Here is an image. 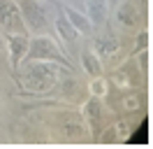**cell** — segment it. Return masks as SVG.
<instances>
[{
    "label": "cell",
    "instance_id": "obj_1",
    "mask_svg": "<svg viewBox=\"0 0 153 149\" xmlns=\"http://www.w3.org/2000/svg\"><path fill=\"white\" fill-rule=\"evenodd\" d=\"M67 72H74V70L60 63H53V61H23L16 68L21 89L26 93H35V96L51 93L58 86L60 77Z\"/></svg>",
    "mask_w": 153,
    "mask_h": 149
},
{
    "label": "cell",
    "instance_id": "obj_2",
    "mask_svg": "<svg viewBox=\"0 0 153 149\" xmlns=\"http://www.w3.org/2000/svg\"><path fill=\"white\" fill-rule=\"evenodd\" d=\"M23 61H53L65 68H72V61L67 58L63 44L49 33H35L28 40V51Z\"/></svg>",
    "mask_w": 153,
    "mask_h": 149
},
{
    "label": "cell",
    "instance_id": "obj_3",
    "mask_svg": "<svg viewBox=\"0 0 153 149\" xmlns=\"http://www.w3.org/2000/svg\"><path fill=\"white\" fill-rule=\"evenodd\" d=\"M21 12V19L26 23V30L30 35L35 33H47V28L53 26L51 19V7L47 0H16Z\"/></svg>",
    "mask_w": 153,
    "mask_h": 149
},
{
    "label": "cell",
    "instance_id": "obj_4",
    "mask_svg": "<svg viewBox=\"0 0 153 149\" xmlns=\"http://www.w3.org/2000/svg\"><path fill=\"white\" fill-rule=\"evenodd\" d=\"M81 119L86 121V128L91 130V138L95 140L100 135V130L107 126V112L102 105V98L95 96H86L81 102Z\"/></svg>",
    "mask_w": 153,
    "mask_h": 149
},
{
    "label": "cell",
    "instance_id": "obj_5",
    "mask_svg": "<svg viewBox=\"0 0 153 149\" xmlns=\"http://www.w3.org/2000/svg\"><path fill=\"white\" fill-rule=\"evenodd\" d=\"M142 21H144V12L139 9V5L134 0H123L118 2L114 9V23L121 30L125 33H134L142 28Z\"/></svg>",
    "mask_w": 153,
    "mask_h": 149
},
{
    "label": "cell",
    "instance_id": "obj_6",
    "mask_svg": "<svg viewBox=\"0 0 153 149\" xmlns=\"http://www.w3.org/2000/svg\"><path fill=\"white\" fill-rule=\"evenodd\" d=\"M12 33H28V30L21 19L16 0H0V35L5 37Z\"/></svg>",
    "mask_w": 153,
    "mask_h": 149
},
{
    "label": "cell",
    "instance_id": "obj_7",
    "mask_svg": "<svg viewBox=\"0 0 153 149\" xmlns=\"http://www.w3.org/2000/svg\"><path fill=\"white\" fill-rule=\"evenodd\" d=\"M142 77H144V72L139 70V65H137V58L130 56V61H123V63L114 70L111 82H114L118 89H137V86L142 84Z\"/></svg>",
    "mask_w": 153,
    "mask_h": 149
},
{
    "label": "cell",
    "instance_id": "obj_8",
    "mask_svg": "<svg viewBox=\"0 0 153 149\" xmlns=\"http://www.w3.org/2000/svg\"><path fill=\"white\" fill-rule=\"evenodd\" d=\"M91 49L100 56L102 63H109V61H111L114 56H118V51H121V40H118L114 33H97V35L93 37Z\"/></svg>",
    "mask_w": 153,
    "mask_h": 149
},
{
    "label": "cell",
    "instance_id": "obj_9",
    "mask_svg": "<svg viewBox=\"0 0 153 149\" xmlns=\"http://www.w3.org/2000/svg\"><path fill=\"white\" fill-rule=\"evenodd\" d=\"M28 40H30V33H12V35H5V47H7L10 65L14 70H16V68L23 63V58H26Z\"/></svg>",
    "mask_w": 153,
    "mask_h": 149
},
{
    "label": "cell",
    "instance_id": "obj_10",
    "mask_svg": "<svg viewBox=\"0 0 153 149\" xmlns=\"http://www.w3.org/2000/svg\"><path fill=\"white\" fill-rule=\"evenodd\" d=\"M84 12L93 28H105L109 21V0H84Z\"/></svg>",
    "mask_w": 153,
    "mask_h": 149
},
{
    "label": "cell",
    "instance_id": "obj_11",
    "mask_svg": "<svg viewBox=\"0 0 153 149\" xmlns=\"http://www.w3.org/2000/svg\"><path fill=\"white\" fill-rule=\"evenodd\" d=\"M53 30H56V40L60 42V44H67V47H72V44H76L79 40H81V35H79V30H76L70 21H67L65 17H58V19H53Z\"/></svg>",
    "mask_w": 153,
    "mask_h": 149
},
{
    "label": "cell",
    "instance_id": "obj_12",
    "mask_svg": "<svg viewBox=\"0 0 153 149\" xmlns=\"http://www.w3.org/2000/svg\"><path fill=\"white\" fill-rule=\"evenodd\" d=\"M63 17H65L76 30H79V35H91L93 26H91V21H88V17H86L84 9L72 7V5H63Z\"/></svg>",
    "mask_w": 153,
    "mask_h": 149
},
{
    "label": "cell",
    "instance_id": "obj_13",
    "mask_svg": "<svg viewBox=\"0 0 153 149\" xmlns=\"http://www.w3.org/2000/svg\"><path fill=\"white\" fill-rule=\"evenodd\" d=\"M79 63H81V70H84L88 77L102 74V70H105V63L100 61V56H97L91 47H84V49L79 51Z\"/></svg>",
    "mask_w": 153,
    "mask_h": 149
},
{
    "label": "cell",
    "instance_id": "obj_14",
    "mask_svg": "<svg viewBox=\"0 0 153 149\" xmlns=\"http://www.w3.org/2000/svg\"><path fill=\"white\" fill-rule=\"evenodd\" d=\"M118 107L121 112H139L142 107V96L137 89H121L118 93Z\"/></svg>",
    "mask_w": 153,
    "mask_h": 149
},
{
    "label": "cell",
    "instance_id": "obj_15",
    "mask_svg": "<svg viewBox=\"0 0 153 149\" xmlns=\"http://www.w3.org/2000/svg\"><path fill=\"white\" fill-rule=\"evenodd\" d=\"M60 130L67 135V140H84L88 128L84 126L81 117H67V119L60 123Z\"/></svg>",
    "mask_w": 153,
    "mask_h": 149
},
{
    "label": "cell",
    "instance_id": "obj_16",
    "mask_svg": "<svg viewBox=\"0 0 153 149\" xmlns=\"http://www.w3.org/2000/svg\"><path fill=\"white\" fill-rule=\"evenodd\" d=\"M88 96H95V98H107L109 96V82H107L102 74H95L88 79V86H86Z\"/></svg>",
    "mask_w": 153,
    "mask_h": 149
},
{
    "label": "cell",
    "instance_id": "obj_17",
    "mask_svg": "<svg viewBox=\"0 0 153 149\" xmlns=\"http://www.w3.org/2000/svg\"><path fill=\"white\" fill-rule=\"evenodd\" d=\"M146 47H149V30H146V28H139V30H137V35H134L132 56L139 54V51H146Z\"/></svg>",
    "mask_w": 153,
    "mask_h": 149
},
{
    "label": "cell",
    "instance_id": "obj_18",
    "mask_svg": "<svg viewBox=\"0 0 153 149\" xmlns=\"http://www.w3.org/2000/svg\"><path fill=\"white\" fill-rule=\"evenodd\" d=\"M114 126V130H116V138H118V142H123L125 138H128V133H130V123L125 119H121V121H116V123H111Z\"/></svg>",
    "mask_w": 153,
    "mask_h": 149
},
{
    "label": "cell",
    "instance_id": "obj_19",
    "mask_svg": "<svg viewBox=\"0 0 153 149\" xmlns=\"http://www.w3.org/2000/svg\"><path fill=\"white\" fill-rule=\"evenodd\" d=\"M65 5H72V7H79V9H84V2L81 0H63Z\"/></svg>",
    "mask_w": 153,
    "mask_h": 149
}]
</instances>
